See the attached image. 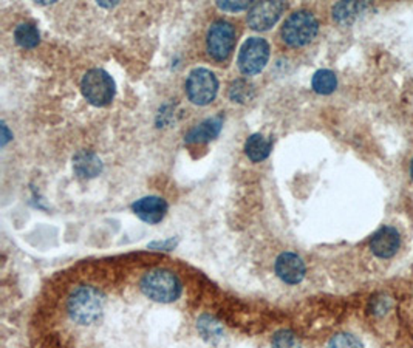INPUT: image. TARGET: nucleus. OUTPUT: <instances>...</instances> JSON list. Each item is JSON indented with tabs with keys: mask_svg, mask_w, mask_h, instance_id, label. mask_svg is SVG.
<instances>
[{
	"mask_svg": "<svg viewBox=\"0 0 413 348\" xmlns=\"http://www.w3.org/2000/svg\"><path fill=\"white\" fill-rule=\"evenodd\" d=\"M221 127H223V116L215 115L212 118L204 120L203 122L199 124V126H195L187 132L184 141L187 144H204V142H209L217 138L219 133L221 132Z\"/></svg>",
	"mask_w": 413,
	"mask_h": 348,
	"instance_id": "nucleus-12",
	"label": "nucleus"
},
{
	"mask_svg": "<svg viewBox=\"0 0 413 348\" xmlns=\"http://www.w3.org/2000/svg\"><path fill=\"white\" fill-rule=\"evenodd\" d=\"M269 59V43L262 38H249L239 53V70L246 76L262 71Z\"/></svg>",
	"mask_w": 413,
	"mask_h": 348,
	"instance_id": "nucleus-7",
	"label": "nucleus"
},
{
	"mask_svg": "<svg viewBox=\"0 0 413 348\" xmlns=\"http://www.w3.org/2000/svg\"><path fill=\"white\" fill-rule=\"evenodd\" d=\"M105 308L104 292L92 285H79L67 299V313L75 324L88 327L101 319Z\"/></svg>",
	"mask_w": 413,
	"mask_h": 348,
	"instance_id": "nucleus-1",
	"label": "nucleus"
},
{
	"mask_svg": "<svg viewBox=\"0 0 413 348\" xmlns=\"http://www.w3.org/2000/svg\"><path fill=\"white\" fill-rule=\"evenodd\" d=\"M140 290L150 300L158 303H172L183 292V282L178 275L164 268H155L142 274Z\"/></svg>",
	"mask_w": 413,
	"mask_h": 348,
	"instance_id": "nucleus-2",
	"label": "nucleus"
},
{
	"mask_svg": "<svg viewBox=\"0 0 413 348\" xmlns=\"http://www.w3.org/2000/svg\"><path fill=\"white\" fill-rule=\"evenodd\" d=\"M409 171H410V178H412V181H413V158H412V162H410V169H409Z\"/></svg>",
	"mask_w": 413,
	"mask_h": 348,
	"instance_id": "nucleus-26",
	"label": "nucleus"
},
{
	"mask_svg": "<svg viewBox=\"0 0 413 348\" xmlns=\"http://www.w3.org/2000/svg\"><path fill=\"white\" fill-rule=\"evenodd\" d=\"M13 138V135H10V132H8V127H6V124L4 122L2 124V146H5L8 141H10Z\"/></svg>",
	"mask_w": 413,
	"mask_h": 348,
	"instance_id": "nucleus-25",
	"label": "nucleus"
},
{
	"mask_svg": "<svg viewBox=\"0 0 413 348\" xmlns=\"http://www.w3.org/2000/svg\"><path fill=\"white\" fill-rule=\"evenodd\" d=\"M392 307V299L387 296H376L370 302V313L373 316H384L389 313V310Z\"/></svg>",
	"mask_w": 413,
	"mask_h": 348,
	"instance_id": "nucleus-22",
	"label": "nucleus"
},
{
	"mask_svg": "<svg viewBox=\"0 0 413 348\" xmlns=\"http://www.w3.org/2000/svg\"><path fill=\"white\" fill-rule=\"evenodd\" d=\"M101 158L90 150H79L73 157V169L79 178H95L103 172Z\"/></svg>",
	"mask_w": 413,
	"mask_h": 348,
	"instance_id": "nucleus-13",
	"label": "nucleus"
},
{
	"mask_svg": "<svg viewBox=\"0 0 413 348\" xmlns=\"http://www.w3.org/2000/svg\"><path fill=\"white\" fill-rule=\"evenodd\" d=\"M273 348H300V341L291 329H281L273 336Z\"/></svg>",
	"mask_w": 413,
	"mask_h": 348,
	"instance_id": "nucleus-20",
	"label": "nucleus"
},
{
	"mask_svg": "<svg viewBox=\"0 0 413 348\" xmlns=\"http://www.w3.org/2000/svg\"><path fill=\"white\" fill-rule=\"evenodd\" d=\"M273 150V139L263 137L262 133H254L245 142V154L253 163H262Z\"/></svg>",
	"mask_w": 413,
	"mask_h": 348,
	"instance_id": "nucleus-14",
	"label": "nucleus"
},
{
	"mask_svg": "<svg viewBox=\"0 0 413 348\" xmlns=\"http://www.w3.org/2000/svg\"><path fill=\"white\" fill-rule=\"evenodd\" d=\"M197 329H199V333L204 341L212 345H217L224 336V328L220 320L209 315H203L199 317V320H197Z\"/></svg>",
	"mask_w": 413,
	"mask_h": 348,
	"instance_id": "nucleus-16",
	"label": "nucleus"
},
{
	"mask_svg": "<svg viewBox=\"0 0 413 348\" xmlns=\"http://www.w3.org/2000/svg\"><path fill=\"white\" fill-rule=\"evenodd\" d=\"M14 41L19 47L30 50L39 46L41 33L34 23H30V22L19 23L14 30Z\"/></svg>",
	"mask_w": 413,
	"mask_h": 348,
	"instance_id": "nucleus-17",
	"label": "nucleus"
},
{
	"mask_svg": "<svg viewBox=\"0 0 413 348\" xmlns=\"http://www.w3.org/2000/svg\"><path fill=\"white\" fill-rule=\"evenodd\" d=\"M177 245V242L174 238H169V240H163V242H154L150 243L149 248L152 249H164V251H170V249H174Z\"/></svg>",
	"mask_w": 413,
	"mask_h": 348,
	"instance_id": "nucleus-24",
	"label": "nucleus"
},
{
	"mask_svg": "<svg viewBox=\"0 0 413 348\" xmlns=\"http://www.w3.org/2000/svg\"><path fill=\"white\" fill-rule=\"evenodd\" d=\"M219 92V81L211 70L195 68L192 70L186 81V93L189 101L197 105L211 104Z\"/></svg>",
	"mask_w": 413,
	"mask_h": 348,
	"instance_id": "nucleus-5",
	"label": "nucleus"
},
{
	"mask_svg": "<svg viewBox=\"0 0 413 348\" xmlns=\"http://www.w3.org/2000/svg\"><path fill=\"white\" fill-rule=\"evenodd\" d=\"M313 90L319 95H330L338 88V78L331 70H318L311 79Z\"/></svg>",
	"mask_w": 413,
	"mask_h": 348,
	"instance_id": "nucleus-18",
	"label": "nucleus"
},
{
	"mask_svg": "<svg viewBox=\"0 0 413 348\" xmlns=\"http://www.w3.org/2000/svg\"><path fill=\"white\" fill-rule=\"evenodd\" d=\"M217 6L223 11H244L253 5L249 2H217Z\"/></svg>",
	"mask_w": 413,
	"mask_h": 348,
	"instance_id": "nucleus-23",
	"label": "nucleus"
},
{
	"mask_svg": "<svg viewBox=\"0 0 413 348\" xmlns=\"http://www.w3.org/2000/svg\"><path fill=\"white\" fill-rule=\"evenodd\" d=\"M254 93V88L245 79H237V81L229 85V97L234 102H246L251 100Z\"/></svg>",
	"mask_w": 413,
	"mask_h": 348,
	"instance_id": "nucleus-19",
	"label": "nucleus"
},
{
	"mask_svg": "<svg viewBox=\"0 0 413 348\" xmlns=\"http://www.w3.org/2000/svg\"><path fill=\"white\" fill-rule=\"evenodd\" d=\"M285 10L283 2H256L248 11V25L256 31H266L281 19Z\"/></svg>",
	"mask_w": 413,
	"mask_h": 348,
	"instance_id": "nucleus-8",
	"label": "nucleus"
},
{
	"mask_svg": "<svg viewBox=\"0 0 413 348\" xmlns=\"http://www.w3.org/2000/svg\"><path fill=\"white\" fill-rule=\"evenodd\" d=\"M369 8L367 2H339L333 6V19L340 25H352Z\"/></svg>",
	"mask_w": 413,
	"mask_h": 348,
	"instance_id": "nucleus-15",
	"label": "nucleus"
},
{
	"mask_svg": "<svg viewBox=\"0 0 413 348\" xmlns=\"http://www.w3.org/2000/svg\"><path fill=\"white\" fill-rule=\"evenodd\" d=\"M319 33V22L311 11L299 10L290 14L282 25L281 36L286 46L293 48H300L316 38Z\"/></svg>",
	"mask_w": 413,
	"mask_h": 348,
	"instance_id": "nucleus-3",
	"label": "nucleus"
},
{
	"mask_svg": "<svg viewBox=\"0 0 413 348\" xmlns=\"http://www.w3.org/2000/svg\"><path fill=\"white\" fill-rule=\"evenodd\" d=\"M132 211L135 212V216L147 223V225H157L166 217L169 206L164 199L149 195V197H142L135 201L132 204Z\"/></svg>",
	"mask_w": 413,
	"mask_h": 348,
	"instance_id": "nucleus-11",
	"label": "nucleus"
},
{
	"mask_svg": "<svg viewBox=\"0 0 413 348\" xmlns=\"http://www.w3.org/2000/svg\"><path fill=\"white\" fill-rule=\"evenodd\" d=\"M236 46V28L228 21H215L206 36V48L214 60H226Z\"/></svg>",
	"mask_w": 413,
	"mask_h": 348,
	"instance_id": "nucleus-6",
	"label": "nucleus"
},
{
	"mask_svg": "<svg viewBox=\"0 0 413 348\" xmlns=\"http://www.w3.org/2000/svg\"><path fill=\"white\" fill-rule=\"evenodd\" d=\"M80 92L85 100L96 107L109 105L115 97V81L113 78L103 68H92L83 76Z\"/></svg>",
	"mask_w": 413,
	"mask_h": 348,
	"instance_id": "nucleus-4",
	"label": "nucleus"
},
{
	"mask_svg": "<svg viewBox=\"0 0 413 348\" xmlns=\"http://www.w3.org/2000/svg\"><path fill=\"white\" fill-rule=\"evenodd\" d=\"M274 271L282 282L288 285H298L305 279L307 266L302 258L294 253H282L276 258Z\"/></svg>",
	"mask_w": 413,
	"mask_h": 348,
	"instance_id": "nucleus-10",
	"label": "nucleus"
},
{
	"mask_svg": "<svg viewBox=\"0 0 413 348\" xmlns=\"http://www.w3.org/2000/svg\"><path fill=\"white\" fill-rule=\"evenodd\" d=\"M369 248L375 257L384 258V260L397 255L401 248V236L398 229L393 226H382L370 238Z\"/></svg>",
	"mask_w": 413,
	"mask_h": 348,
	"instance_id": "nucleus-9",
	"label": "nucleus"
},
{
	"mask_svg": "<svg viewBox=\"0 0 413 348\" xmlns=\"http://www.w3.org/2000/svg\"><path fill=\"white\" fill-rule=\"evenodd\" d=\"M327 348H364V345L355 334L338 333L330 339Z\"/></svg>",
	"mask_w": 413,
	"mask_h": 348,
	"instance_id": "nucleus-21",
	"label": "nucleus"
}]
</instances>
